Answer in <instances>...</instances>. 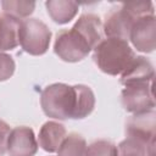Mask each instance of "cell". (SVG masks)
<instances>
[{
  "instance_id": "7a4b0ae2",
  "label": "cell",
  "mask_w": 156,
  "mask_h": 156,
  "mask_svg": "<svg viewBox=\"0 0 156 156\" xmlns=\"http://www.w3.org/2000/svg\"><path fill=\"white\" fill-rule=\"evenodd\" d=\"M135 57L128 41L118 38L101 40L94 49V62L106 74H121Z\"/></svg>"
},
{
  "instance_id": "4fadbf2b",
  "label": "cell",
  "mask_w": 156,
  "mask_h": 156,
  "mask_svg": "<svg viewBox=\"0 0 156 156\" xmlns=\"http://www.w3.org/2000/svg\"><path fill=\"white\" fill-rule=\"evenodd\" d=\"M21 21L7 15L0 16V52L15 49L18 43Z\"/></svg>"
},
{
  "instance_id": "30bf717a",
  "label": "cell",
  "mask_w": 156,
  "mask_h": 156,
  "mask_svg": "<svg viewBox=\"0 0 156 156\" xmlns=\"http://www.w3.org/2000/svg\"><path fill=\"white\" fill-rule=\"evenodd\" d=\"M72 29H74L87 41L90 49H95V46L102 40L104 37L101 20L94 13H83L77 20Z\"/></svg>"
},
{
  "instance_id": "ba28073f",
  "label": "cell",
  "mask_w": 156,
  "mask_h": 156,
  "mask_svg": "<svg viewBox=\"0 0 156 156\" xmlns=\"http://www.w3.org/2000/svg\"><path fill=\"white\" fill-rule=\"evenodd\" d=\"M129 39L134 48L141 52H152L156 43V20L154 16H145L136 20L130 29Z\"/></svg>"
},
{
  "instance_id": "2e32d148",
  "label": "cell",
  "mask_w": 156,
  "mask_h": 156,
  "mask_svg": "<svg viewBox=\"0 0 156 156\" xmlns=\"http://www.w3.org/2000/svg\"><path fill=\"white\" fill-rule=\"evenodd\" d=\"M85 151H87L85 139L77 133H71L66 135V138L61 143L57 150V155L58 156H85Z\"/></svg>"
},
{
  "instance_id": "8992f818",
  "label": "cell",
  "mask_w": 156,
  "mask_h": 156,
  "mask_svg": "<svg viewBox=\"0 0 156 156\" xmlns=\"http://www.w3.org/2000/svg\"><path fill=\"white\" fill-rule=\"evenodd\" d=\"M122 105L128 112L138 113L155 107L152 82L133 83L124 85L121 94Z\"/></svg>"
},
{
  "instance_id": "d6986e66",
  "label": "cell",
  "mask_w": 156,
  "mask_h": 156,
  "mask_svg": "<svg viewBox=\"0 0 156 156\" xmlns=\"http://www.w3.org/2000/svg\"><path fill=\"white\" fill-rule=\"evenodd\" d=\"M85 156H117V146L110 140L99 139L87 147Z\"/></svg>"
},
{
  "instance_id": "52a82bcc",
  "label": "cell",
  "mask_w": 156,
  "mask_h": 156,
  "mask_svg": "<svg viewBox=\"0 0 156 156\" xmlns=\"http://www.w3.org/2000/svg\"><path fill=\"white\" fill-rule=\"evenodd\" d=\"M126 133L128 136L138 139L145 145L155 140V135H156L155 110L152 108L130 116L126 123Z\"/></svg>"
},
{
  "instance_id": "e0dca14e",
  "label": "cell",
  "mask_w": 156,
  "mask_h": 156,
  "mask_svg": "<svg viewBox=\"0 0 156 156\" xmlns=\"http://www.w3.org/2000/svg\"><path fill=\"white\" fill-rule=\"evenodd\" d=\"M1 7L4 11V15L12 16L20 20L29 16L34 11L35 2L26 1V0H5L1 2Z\"/></svg>"
},
{
  "instance_id": "6da1fadb",
  "label": "cell",
  "mask_w": 156,
  "mask_h": 156,
  "mask_svg": "<svg viewBox=\"0 0 156 156\" xmlns=\"http://www.w3.org/2000/svg\"><path fill=\"white\" fill-rule=\"evenodd\" d=\"M154 12V4L151 1L121 4L119 6L111 9L106 15L105 23L102 26L104 33L108 38H118L127 41L134 22L141 17L152 16Z\"/></svg>"
},
{
  "instance_id": "277c9868",
  "label": "cell",
  "mask_w": 156,
  "mask_h": 156,
  "mask_svg": "<svg viewBox=\"0 0 156 156\" xmlns=\"http://www.w3.org/2000/svg\"><path fill=\"white\" fill-rule=\"evenodd\" d=\"M51 39V30L38 18L21 21L18 30V43L22 49L34 56L43 55L48 51Z\"/></svg>"
},
{
  "instance_id": "ffe728a7",
  "label": "cell",
  "mask_w": 156,
  "mask_h": 156,
  "mask_svg": "<svg viewBox=\"0 0 156 156\" xmlns=\"http://www.w3.org/2000/svg\"><path fill=\"white\" fill-rule=\"evenodd\" d=\"M16 65L12 56L5 52H0V82L7 80L12 77Z\"/></svg>"
},
{
  "instance_id": "7c38bea8",
  "label": "cell",
  "mask_w": 156,
  "mask_h": 156,
  "mask_svg": "<svg viewBox=\"0 0 156 156\" xmlns=\"http://www.w3.org/2000/svg\"><path fill=\"white\" fill-rule=\"evenodd\" d=\"M65 138H66L65 126L55 121H48L41 126L39 130L38 144L43 150L48 152H55L58 150Z\"/></svg>"
},
{
  "instance_id": "9c48e42d",
  "label": "cell",
  "mask_w": 156,
  "mask_h": 156,
  "mask_svg": "<svg viewBox=\"0 0 156 156\" xmlns=\"http://www.w3.org/2000/svg\"><path fill=\"white\" fill-rule=\"evenodd\" d=\"M38 151V143L32 128L20 126L11 129L7 140V154L10 156H34Z\"/></svg>"
},
{
  "instance_id": "3957f363",
  "label": "cell",
  "mask_w": 156,
  "mask_h": 156,
  "mask_svg": "<svg viewBox=\"0 0 156 156\" xmlns=\"http://www.w3.org/2000/svg\"><path fill=\"white\" fill-rule=\"evenodd\" d=\"M76 88L65 83H54L45 87L40 94V105L48 117L56 119L74 118Z\"/></svg>"
},
{
  "instance_id": "9a60e30c",
  "label": "cell",
  "mask_w": 156,
  "mask_h": 156,
  "mask_svg": "<svg viewBox=\"0 0 156 156\" xmlns=\"http://www.w3.org/2000/svg\"><path fill=\"white\" fill-rule=\"evenodd\" d=\"M76 88V111H74V119H82L89 116L94 107H95V95L93 90L83 84L74 85Z\"/></svg>"
},
{
  "instance_id": "44dd1931",
  "label": "cell",
  "mask_w": 156,
  "mask_h": 156,
  "mask_svg": "<svg viewBox=\"0 0 156 156\" xmlns=\"http://www.w3.org/2000/svg\"><path fill=\"white\" fill-rule=\"evenodd\" d=\"M10 133H11L10 126L5 121L0 119V156L7 151V140Z\"/></svg>"
},
{
  "instance_id": "ac0fdd59",
  "label": "cell",
  "mask_w": 156,
  "mask_h": 156,
  "mask_svg": "<svg viewBox=\"0 0 156 156\" xmlns=\"http://www.w3.org/2000/svg\"><path fill=\"white\" fill-rule=\"evenodd\" d=\"M117 156H147L146 145L138 139L128 136L118 144Z\"/></svg>"
},
{
  "instance_id": "8fae6325",
  "label": "cell",
  "mask_w": 156,
  "mask_h": 156,
  "mask_svg": "<svg viewBox=\"0 0 156 156\" xmlns=\"http://www.w3.org/2000/svg\"><path fill=\"white\" fill-rule=\"evenodd\" d=\"M155 77L154 66L144 56H135L128 67L121 73V84L128 85L133 83L152 82Z\"/></svg>"
},
{
  "instance_id": "5b68a950",
  "label": "cell",
  "mask_w": 156,
  "mask_h": 156,
  "mask_svg": "<svg viewBox=\"0 0 156 156\" xmlns=\"http://www.w3.org/2000/svg\"><path fill=\"white\" fill-rule=\"evenodd\" d=\"M90 50L87 41L72 28L60 30L56 35L54 51L66 62H78L87 57Z\"/></svg>"
},
{
  "instance_id": "5bb4252c",
  "label": "cell",
  "mask_w": 156,
  "mask_h": 156,
  "mask_svg": "<svg viewBox=\"0 0 156 156\" xmlns=\"http://www.w3.org/2000/svg\"><path fill=\"white\" fill-rule=\"evenodd\" d=\"M45 6L49 16L58 24L68 23L78 12V4L72 0H49Z\"/></svg>"
}]
</instances>
